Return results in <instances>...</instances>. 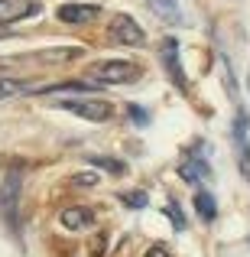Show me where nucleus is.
I'll return each mask as SVG.
<instances>
[{"mask_svg":"<svg viewBox=\"0 0 250 257\" xmlns=\"http://www.w3.org/2000/svg\"><path fill=\"white\" fill-rule=\"evenodd\" d=\"M166 215H169V221H172V228H175V231H185V228H188L185 212L179 208V202H175V199H169V202H166Z\"/></svg>","mask_w":250,"mask_h":257,"instance_id":"obj_15","label":"nucleus"},{"mask_svg":"<svg viewBox=\"0 0 250 257\" xmlns=\"http://www.w3.org/2000/svg\"><path fill=\"white\" fill-rule=\"evenodd\" d=\"M52 104L69 111V114H75V117L91 120V124H104V120L114 117V104L104 101V98H59V101H52Z\"/></svg>","mask_w":250,"mask_h":257,"instance_id":"obj_3","label":"nucleus"},{"mask_svg":"<svg viewBox=\"0 0 250 257\" xmlns=\"http://www.w3.org/2000/svg\"><path fill=\"white\" fill-rule=\"evenodd\" d=\"M146 257H169V251L163 244H156V247H150V251H146Z\"/></svg>","mask_w":250,"mask_h":257,"instance_id":"obj_19","label":"nucleus"},{"mask_svg":"<svg viewBox=\"0 0 250 257\" xmlns=\"http://www.w3.org/2000/svg\"><path fill=\"white\" fill-rule=\"evenodd\" d=\"M159 62H163L169 82H172L179 91H188V78H185V69H182V56H179V39L166 36L163 46H159Z\"/></svg>","mask_w":250,"mask_h":257,"instance_id":"obj_6","label":"nucleus"},{"mask_svg":"<svg viewBox=\"0 0 250 257\" xmlns=\"http://www.w3.org/2000/svg\"><path fill=\"white\" fill-rule=\"evenodd\" d=\"M101 7L98 4H62L56 10V17L62 20V23H72V26H82V23H91V20H98Z\"/></svg>","mask_w":250,"mask_h":257,"instance_id":"obj_9","label":"nucleus"},{"mask_svg":"<svg viewBox=\"0 0 250 257\" xmlns=\"http://www.w3.org/2000/svg\"><path fill=\"white\" fill-rule=\"evenodd\" d=\"M59 221H62V228H69V231H85V228L94 225V212L85 208V205H72L59 215Z\"/></svg>","mask_w":250,"mask_h":257,"instance_id":"obj_11","label":"nucleus"},{"mask_svg":"<svg viewBox=\"0 0 250 257\" xmlns=\"http://www.w3.org/2000/svg\"><path fill=\"white\" fill-rule=\"evenodd\" d=\"M72 182H75V186H94V182H98V173H78Z\"/></svg>","mask_w":250,"mask_h":257,"instance_id":"obj_18","label":"nucleus"},{"mask_svg":"<svg viewBox=\"0 0 250 257\" xmlns=\"http://www.w3.org/2000/svg\"><path fill=\"white\" fill-rule=\"evenodd\" d=\"M140 78V65L127 62V59H101V62L85 69V82L91 85H127Z\"/></svg>","mask_w":250,"mask_h":257,"instance_id":"obj_2","label":"nucleus"},{"mask_svg":"<svg viewBox=\"0 0 250 257\" xmlns=\"http://www.w3.org/2000/svg\"><path fill=\"white\" fill-rule=\"evenodd\" d=\"M88 163H91V166H101V170L111 173V176H124L127 173V163H124V160H114V157H98V153H91V157H88Z\"/></svg>","mask_w":250,"mask_h":257,"instance_id":"obj_13","label":"nucleus"},{"mask_svg":"<svg viewBox=\"0 0 250 257\" xmlns=\"http://www.w3.org/2000/svg\"><path fill=\"white\" fill-rule=\"evenodd\" d=\"M208 153H211V147L205 144V140H195V147L185 153V160L179 163V176L185 182H192V186H198V182H208L211 179V163H208Z\"/></svg>","mask_w":250,"mask_h":257,"instance_id":"obj_4","label":"nucleus"},{"mask_svg":"<svg viewBox=\"0 0 250 257\" xmlns=\"http://www.w3.org/2000/svg\"><path fill=\"white\" fill-rule=\"evenodd\" d=\"M195 212H198V218L205 221V225H211V221L218 218V202H214V195L208 192V189H198V192H195Z\"/></svg>","mask_w":250,"mask_h":257,"instance_id":"obj_12","label":"nucleus"},{"mask_svg":"<svg viewBox=\"0 0 250 257\" xmlns=\"http://www.w3.org/2000/svg\"><path fill=\"white\" fill-rule=\"evenodd\" d=\"M107 33H111L114 43H120V46H133V49L146 43L143 26H140L137 20L130 17V13H117V17L111 20V26H107Z\"/></svg>","mask_w":250,"mask_h":257,"instance_id":"obj_7","label":"nucleus"},{"mask_svg":"<svg viewBox=\"0 0 250 257\" xmlns=\"http://www.w3.org/2000/svg\"><path fill=\"white\" fill-rule=\"evenodd\" d=\"M231 144L237 150V163L244 176L250 179V111L244 104H237V114H234V124H231Z\"/></svg>","mask_w":250,"mask_h":257,"instance_id":"obj_5","label":"nucleus"},{"mask_svg":"<svg viewBox=\"0 0 250 257\" xmlns=\"http://www.w3.org/2000/svg\"><path fill=\"white\" fill-rule=\"evenodd\" d=\"M150 4V10L156 13L163 23L169 26H185V13H182V4L179 0H146Z\"/></svg>","mask_w":250,"mask_h":257,"instance_id":"obj_10","label":"nucleus"},{"mask_svg":"<svg viewBox=\"0 0 250 257\" xmlns=\"http://www.w3.org/2000/svg\"><path fill=\"white\" fill-rule=\"evenodd\" d=\"M23 91H30L26 82H20V78H0V101L13 98V94H23Z\"/></svg>","mask_w":250,"mask_h":257,"instance_id":"obj_14","label":"nucleus"},{"mask_svg":"<svg viewBox=\"0 0 250 257\" xmlns=\"http://www.w3.org/2000/svg\"><path fill=\"white\" fill-rule=\"evenodd\" d=\"M7 36V26H0V39H4Z\"/></svg>","mask_w":250,"mask_h":257,"instance_id":"obj_20","label":"nucleus"},{"mask_svg":"<svg viewBox=\"0 0 250 257\" xmlns=\"http://www.w3.org/2000/svg\"><path fill=\"white\" fill-rule=\"evenodd\" d=\"M36 13H43L39 0H0V26L17 23V20H26V17H36Z\"/></svg>","mask_w":250,"mask_h":257,"instance_id":"obj_8","label":"nucleus"},{"mask_svg":"<svg viewBox=\"0 0 250 257\" xmlns=\"http://www.w3.org/2000/svg\"><path fill=\"white\" fill-rule=\"evenodd\" d=\"M120 202H124L127 208H146V205H150V195L140 192V189H137V192H120Z\"/></svg>","mask_w":250,"mask_h":257,"instance_id":"obj_17","label":"nucleus"},{"mask_svg":"<svg viewBox=\"0 0 250 257\" xmlns=\"http://www.w3.org/2000/svg\"><path fill=\"white\" fill-rule=\"evenodd\" d=\"M20 192H23V170H7L4 182H0V221L13 238H23V228H20Z\"/></svg>","mask_w":250,"mask_h":257,"instance_id":"obj_1","label":"nucleus"},{"mask_svg":"<svg viewBox=\"0 0 250 257\" xmlns=\"http://www.w3.org/2000/svg\"><path fill=\"white\" fill-rule=\"evenodd\" d=\"M127 117H130L133 127H150V111L140 104H127Z\"/></svg>","mask_w":250,"mask_h":257,"instance_id":"obj_16","label":"nucleus"}]
</instances>
